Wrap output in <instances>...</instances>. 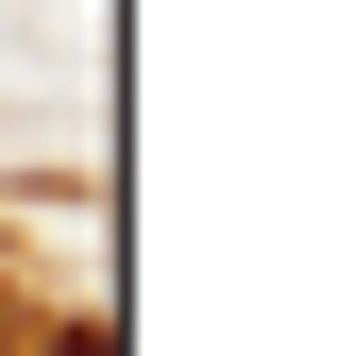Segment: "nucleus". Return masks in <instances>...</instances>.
<instances>
[{
    "mask_svg": "<svg viewBox=\"0 0 356 356\" xmlns=\"http://www.w3.org/2000/svg\"><path fill=\"white\" fill-rule=\"evenodd\" d=\"M51 356H119V339H102V323H68V339H51Z\"/></svg>",
    "mask_w": 356,
    "mask_h": 356,
    "instance_id": "1",
    "label": "nucleus"
}]
</instances>
